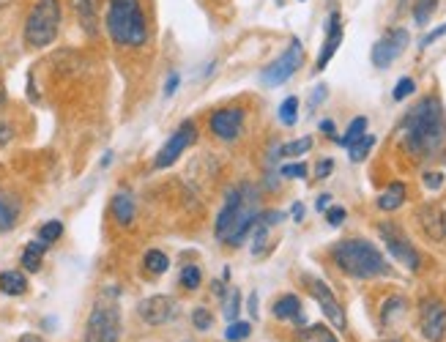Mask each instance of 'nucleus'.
Wrapping results in <instances>:
<instances>
[{"label": "nucleus", "instance_id": "obj_1", "mask_svg": "<svg viewBox=\"0 0 446 342\" xmlns=\"http://www.w3.org/2000/svg\"><path fill=\"white\" fill-rule=\"evenodd\" d=\"M403 145L416 159H433L446 148L444 107L436 96H425L403 118Z\"/></svg>", "mask_w": 446, "mask_h": 342}, {"label": "nucleus", "instance_id": "obj_2", "mask_svg": "<svg viewBox=\"0 0 446 342\" xmlns=\"http://www.w3.org/2000/svg\"><path fill=\"white\" fill-rule=\"evenodd\" d=\"M255 219H258V211H255V189L249 184H238L227 192L224 205L217 216V238H222L227 244L238 247L244 244L246 233L255 227Z\"/></svg>", "mask_w": 446, "mask_h": 342}, {"label": "nucleus", "instance_id": "obj_3", "mask_svg": "<svg viewBox=\"0 0 446 342\" xmlns=\"http://www.w3.org/2000/svg\"><path fill=\"white\" fill-rule=\"evenodd\" d=\"M107 33L118 47H143L148 41V25L146 14L140 8V0H107V17H104Z\"/></svg>", "mask_w": 446, "mask_h": 342}, {"label": "nucleus", "instance_id": "obj_4", "mask_svg": "<svg viewBox=\"0 0 446 342\" xmlns=\"http://www.w3.org/2000/svg\"><path fill=\"white\" fill-rule=\"evenodd\" d=\"M331 260L337 263L340 272H345L348 276H356V279H372V276H380V274L389 272L378 247L365 241V238L337 241L331 247Z\"/></svg>", "mask_w": 446, "mask_h": 342}, {"label": "nucleus", "instance_id": "obj_5", "mask_svg": "<svg viewBox=\"0 0 446 342\" xmlns=\"http://www.w3.org/2000/svg\"><path fill=\"white\" fill-rule=\"evenodd\" d=\"M61 30V3L58 0H36L25 19V44L33 50H44L55 41Z\"/></svg>", "mask_w": 446, "mask_h": 342}, {"label": "nucleus", "instance_id": "obj_6", "mask_svg": "<svg viewBox=\"0 0 446 342\" xmlns=\"http://www.w3.org/2000/svg\"><path fill=\"white\" fill-rule=\"evenodd\" d=\"M115 290L110 287L90 310L88 323H85V337L82 342H118L121 337V310L115 301Z\"/></svg>", "mask_w": 446, "mask_h": 342}, {"label": "nucleus", "instance_id": "obj_7", "mask_svg": "<svg viewBox=\"0 0 446 342\" xmlns=\"http://www.w3.org/2000/svg\"><path fill=\"white\" fill-rule=\"evenodd\" d=\"M301 64H304V47H301L298 39H293L291 47H288L274 64H269V66L260 71V82H263L266 88H277V85L288 82V79L298 71Z\"/></svg>", "mask_w": 446, "mask_h": 342}, {"label": "nucleus", "instance_id": "obj_8", "mask_svg": "<svg viewBox=\"0 0 446 342\" xmlns=\"http://www.w3.org/2000/svg\"><path fill=\"white\" fill-rule=\"evenodd\" d=\"M378 233H380V238H383V244H386L389 255H391L397 263H403L408 272H416V269H419L422 258H419L416 247L403 236V230H400L397 225H380V227H378Z\"/></svg>", "mask_w": 446, "mask_h": 342}, {"label": "nucleus", "instance_id": "obj_9", "mask_svg": "<svg viewBox=\"0 0 446 342\" xmlns=\"http://www.w3.org/2000/svg\"><path fill=\"white\" fill-rule=\"evenodd\" d=\"M408 41H411V36H408L405 28H391L386 36H380V39L375 41V47H372V66H378V68L391 66V64L405 53Z\"/></svg>", "mask_w": 446, "mask_h": 342}, {"label": "nucleus", "instance_id": "obj_10", "mask_svg": "<svg viewBox=\"0 0 446 342\" xmlns=\"http://www.w3.org/2000/svg\"><path fill=\"white\" fill-rule=\"evenodd\" d=\"M197 140V126L192 124V121H186V124H181L175 132H173V137L162 145V151L156 153V159H153V167L156 170H164V167H170L192 142Z\"/></svg>", "mask_w": 446, "mask_h": 342}, {"label": "nucleus", "instance_id": "obj_11", "mask_svg": "<svg viewBox=\"0 0 446 342\" xmlns=\"http://www.w3.org/2000/svg\"><path fill=\"white\" fill-rule=\"evenodd\" d=\"M422 337L430 342H444L446 337V304L441 298H427L419 310Z\"/></svg>", "mask_w": 446, "mask_h": 342}, {"label": "nucleus", "instance_id": "obj_12", "mask_svg": "<svg viewBox=\"0 0 446 342\" xmlns=\"http://www.w3.org/2000/svg\"><path fill=\"white\" fill-rule=\"evenodd\" d=\"M137 315L148 323V326H162L167 321H173L178 315V301L173 296H148L140 301Z\"/></svg>", "mask_w": 446, "mask_h": 342}, {"label": "nucleus", "instance_id": "obj_13", "mask_svg": "<svg viewBox=\"0 0 446 342\" xmlns=\"http://www.w3.org/2000/svg\"><path fill=\"white\" fill-rule=\"evenodd\" d=\"M309 293H312L315 301L320 304V310H323V315L329 318V323H331L334 329H345V312H342L337 296L329 290V285L320 282V279H309Z\"/></svg>", "mask_w": 446, "mask_h": 342}, {"label": "nucleus", "instance_id": "obj_14", "mask_svg": "<svg viewBox=\"0 0 446 342\" xmlns=\"http://www.w3.org/2000/svg\"><path fill=\"white\" fill-rule=\"evenodd\" d=\"M211 132L224 142L238 140L244 132V113L238 107H227V110H217L211 115Z\"/></svg>", "mask_w": 446, "mask_h": 342}, {"label": "nucleus", "instance_id": "obj_15", "mask_svg": "<svg viewBox=\"0 0 446 342\" xmlns=\"http://www.w3.org/2000/svg\"><path fill=\"white\" fill-rule=\"evenodd\" d=\"M340 44H342V19H340V14L334 11V14L329 17V22H326V41H323V50H320L318 64H315L318 71H323V68L329 66V61L334 58V53L340 50Z\"/></svg>", "mask_w": 446, "mask_h": 342}, {"label": "nucleus", "instance_id": "obj_16", "mask_svg": "<svg viewBox=\"0 0 446 342\" xmlns=\"http://www.w3.org/2000/svg\"><path fill=\"white\" fill-rule=\"evenodd\" d=\"M72 8H75L82 30L88 36H96V28H99V0H72Z\"/></svg>", "mask_w": 446, "mask_h": 342}, {"label": "nucleus", "instance_id": "obj_17", "mask_svg": "<svg viewBox=\"0 0 446 342\" xmlns=\"http://www.w3.org/2000/svg\"><path fill=\"white\" fill-rule=\"evenodd\" d=\"M135 213H137V208H135V198L129 192H118L113 198V216L118 219V225L129 227L135 222Z\"/></svg>", "mask_w": 446, "mask_h": 342}, {"label": "nucleus", "instance_id": "obj_18", "mask_svg": "<svg viewBox=\"0 0 446 342\" xmlns=\"http://www.w3.org/2000/svg\"><path fill=\"white\" fill-rule=\"evenodd\" d=\"M274 318H280V321H296V323H304V315H301V301H298V296L288 293V296L277 298V304H274Z\"/></svg>", "mask_w": 446, "mask_h": 342}, {"label": "nucleus", "instance_id": "obj_19", "mask_svg": "<svg viewBox=\"0 0 446 342\" xmlns=\"http://www.w3.org/2000/svg\"><path fill=\"white\" fill-rule=\"evenodd\" d=\"M405 184H400V181H394V184H389L386 189H383V195L378 198V208L380 211H394V208H400V205L405 203Z\"/></svg>", "mask_w": 446, "mask_h": 342}, {"label": "nucleus", "instance_id": "obj_20", "mask_svg": "<svg viewBox=\"0 0 446 342\" xmlns=\"http://www.w3.org/2000/svg\"><path fill=\"white\" fill-rule=\"evenodd\" d=\"M28 290V279L22 272H3L0 274V293L6 296H22Z\"/></svg>", "mask_w": 446, "mask_h": 342}, {"label": "nucleus", "instance_id": "obj_21", "mask_svg": "<svg viewBox=\"0 0 446 342\" xmlns=\"http://www.w3.org/2000/svg\"><path fill=\"white\" fill-rule=\"evenodd\" d=\"M44 252H47V244H44L41 238H39V241H30V244L25 247V252H22V266H25L28 272H39V269H41Z\"/></svg>", "mask_w": 446, "mask_h": 342}, {"label": "nucleus", "instance_id": "obj_22", "mask_svg": "<svg viewBox=\"0 0 446 342\" xmlns=\"http://www.w3.org/2000/svg\"><path fill=\"white\" fill-rule=\"evenodd\" d=\"M14 222H17V203L0 192V233L11 230Z\"/></svg>", "mask_w": 446, "mask_h": 342}, {"label": "nucleus", "instance_id": "obj_23", "mask_svg": "<svg viewBox=\"0 0 446 342\" xmlns=\"http://www.w3.org/2000/svg\"><path fill=\"white\" fill-rule=\"evenodd\" d=\"M365 132H367V118H365V115H359V118H353V121H351V126H348V132H345V135L337 137V142L348 148V145H353L359 137H365Z\"/></svg>", "mask_w": 446, "mask_h": 342}, {"label": "nucleus", "instance_id": "obj_24", "mask_svg": "<svg viewBox=\"0 0 446 342\" xmlns=\"http://www.w3.org/2000/svg\"><path fill=\"white\" fill-rule=\"evenodd\" d=\"M405 312V298H400V296H391V298H386V304H383V312H380V321H383V326H389L394 318H400Z\"/></svg>", "mask_w": 446, "mask_h": 342}, {"label": "nucleus", "instance_id": "obj_25", "mask_svg": "<svg viewBox=\"0 0 446 342\" xmlns=\"http://www.w3.org/2000/svg\"><path fill=\"white\" fill-rule=\"evenodd\" d=\"M143 263H146V269L151 274H164L170 269V258L164 252H159V249H148L146 258H143Z\"/></svg>", "mask_w": 446, "mask_h": 342}, {"label": "nucleus", "instance_id": "obj_26", "mask_svg": "<svg viewBox=\"0 0 446 342\" xmlns=\"http://www.w3.org/2000/svg\"><path fill=\"white\" fill-rule=\"evenodd\" d=\"M372 145H375V137L372 135H365V137H359L353 145H348V156H351V162H365L367 159V153L372 151Z\"/></svg>", "mask_w": 446, "mask_h": 342}, {"label": "nucleus", "instance_id": "obj_27", "mask_svg": "<svg viewBox=\"0 0 446 342\" xmlns=\"http://www.w3.org/2000/svg\"><path fill=\"white\" fill-rule=\"evenodd\" d=\"M280 121L285 126H293L298 121V99L296 96H288L282 104H280Z\"/></svg>", "mask_w": 446, "mask_h": 342}, {"label": "nucleus", "instance_id": "obj_28", "mask_svg": "<svg viewBox=\"0 0 446 342\" xmlns=\"http://www.w3.org/2000/svg\"><path fill=\"white\" fill-rule=\"evenodd\" d=\"M436 8H438V0H416V6H414V19H416V25H427Z\"/></svg>", "mask_w": 446, "mask_h": 342}, {"label": "nucleus", "instance_id": "obj_29", "mask_svg": "<svg viewBox=\"0 0 446 342\" xmlns=\"http://www.w3.org/2000/svg\"><path fill=\"white\" fill-rule=\"evenodd\" d=\"M309 148H312V137H301V140H293V142H285L277 156H301Z\"/></svg>", "mask_w": 446, "mask_h": 342}, {"label": "nucleus", "instance_id": "obj_30", "mask_svg": "<svg viewBox=\"0 0 446 342\" xmlns=\"http://www.w3.org/2000/svg\"><path fill=\"white\" fill-rule=\"evenodd\" d=\"M249 332H252V326L246 323V321H230V326H227V332H224V337L230 342H241L249 337Z\"/></svg>", "mask_w": 446, "mask_h": 342}, {"label": "nucleus", "instance_id": "obj_31", "mask_svg": "<svg viewBox=\"0 0 446 342\" xmlns=\"http://www.w3.org/2000/svg\"><path fill=\"white\" fill-rule=\"evenodd\" d=\"M61 233H64V225L58 222V219H52V222H47V225H41V230H39V238L50 247L52 241H58L61 238Z\"/></svg>", "mask_w": 446, "mask_h": 342}, {"label": "nucleus", "instance_id": "obj_32", "mask_svg": "<svg viewBox=\"0 0 446 342\" xmlns=\"http://www.w3.org/2000/svg\"><path fill=\"white\" fill-rule=\"evenodd\" d=\"M200 282H203V274H200L197 266H184V272H181V285H184L186 290H197Z\"/></svg>", "mask_w": 446, "mask_h": 342}, {"label": "nucleus", "instance_id": "obj_33", "mask_svg": "<svg viewBox=\"0 0 446 342\" xmlns=\"http://www.w3.org/2000/svg\"><path fill=\"white\" fill-rule=\"evenodd\" d=\"M304 340L307 342H340L334 334H331V329H326V326H309V329L304 332Z\"/></svg>", "mask_w": 446, "mask_h": 342}, {"label": "nucleus", "instance_id": "obj_34", "mask_svg": "<svg viewBox=\"0 0 446 342\" xmlns=\"http://www.w3.org/2000/svg\"><path fill=\"white\" fill-rule=\"evenodd\" d=\"M192 323H195L200 332H209L211 323H214V318H211V312H209L206 307H197V310L192 312Z\"/></svg>", "mask_w": 446, "mask_h": 342}, {"label": "nucleus", "instance_id": "obj_35", "mask_svg": "<svg viewBox=\"0 0 446 342\" xmlns=\"http://www.w3.org/2000/svg\"><path fill=\"white\" fill-rule=\"evenodd\" d=\"M414 91H416V82H414L411 77H403V79L397 82V88H394V93H391V96H394V102H403V99H405V96H411Z\"/></svg>", "mask_w": 446, "mask_h": 342}, {"label": "nucleus", "instance_id": "obj_36", "mask_svg": "<svg viewBox=\"0 0 446 342\" xmlns=\"http://www.w3.org/2000/svg\"><path fill=\"white\" fill-rule=\"evenodd\" d=\"M238 307H241V293L233 287L230 293H227V307H224V318L227 321H235V315H238Z\"/></svg>", "mask_w": 446, "mask_h": 342}, {"label": "nucleus", "instance_id": "obj_37", "mask_svg": "<svg viewBox=\"0 0 446 342\" xmlns=\"http://www.w3.org/2000/svg\"><path fill=\"white\" fill-rule=\"evenodd\" d=\"M345 216H348V213H345L342 205H329V208H326V222H329L331 227H340V225L345 222Z\"/></svg>", "mask_w": 446, "mask_h": 342}, {"label": "nucleus", "instance_id": "obj_38", "mask_svg": "<svg viewBox=\"0 0 446 342\" xmlns=\"http://www.w3.org/2000/svg\"><path fill=\"white\" fill-rule=\"evenodd\" d=\"M425 187L427 189H441L444 187V173H436V170H430V173H425Z\"/></svg>", "mask_w": 446, "mask_h": 342}, {"label": "nucleus", "instance_id": "obj_39", "mask_svg": "<svg viewBox=\"0 0 446 342\" xmlns=\"http://www.w3.org/2000/svg\"><path fill=\"white\" fill-rule=\"evenodd\" d=\"M280 173H282L285 178H304V175H307V164H301V162H298V164H285Z\"/></svg>", "mask_w": 446, "mask_h": 342}, {"label": "nucleus", "instance_id": "obj_40", "mask_svg": "<svg viewBox=\"0 0 446 342\" xmlns=\"http://www.w3.org/2000/svg\"><path fill=\"white\" fill-rule=\"evenodd\" d=\"M441 36H446V25L436 28V30H430V33H427V36L422 39V44H419V47H430V44H433V41H438Z\"/></svg>", "mask_w": 446, "mask_h": 342}, {"label": "nucleus", "instance_id": "obj_41", "mask_svg": "<svg viewBox=\"0 0 446 342\" xmlns=\"http://www.w3.org/2000/svg\"><path fill=\"white\" fill-rule=\"evenodd\" d=\"M331 170H334V162H331V159H323V162H318V167H315L318 178H329Z\"/></svg>", "mask_w": 446, "mask_h": 342}, {"label": "nucleus", "instance_id": "obj_42", "mask_svg": "<svg viewBox=\"0 0 446 342\" xmlns=\"http://www.w3.org/2000/svg\"><path fill=\"white\" fill-rule=\"evenodd\" d=\"M326 93H329V88H326V85H318V88L312 91V99H309V104L315 107L318 102H323V99H326Z\"/></svg>", "mask_w": 446, "mask_h": 342}, {"label": "nucleus", "instance_id": "obj_43", "mask_svg": "<svg viewBox=\"0 0 446 342\" xmlns=\"http://www.w3.org/2000/svg\"><path fill=\"white\" fill-rule=\"evenodd\" d=\"M175 88H178V74L173 71V74H170V79H167V85H164V96H173V93H175Z\"/></svg>", "mask_w": 446, "mask_h": 342}, {"label": "nucleus", "instance_id": "obj_44", "mask_svg": "<svg viewBox=\"0 0 446 342\" xmlns=\"http://www.w3.org/2000/svg\"><path fill=\"white\" fill-rule=\"evenodd\" d=\"M11 137H14V132H11V126H8V124H0V145L11 142Z\"/></svg>", "mask_w": 446, "mask_h": 342}, {"label": "nucleus", "instance_id": "obj_45", "mask_svg": "<svg viewBox=\"0 0 446 342\" xmlns=\"http://www.w3.org/2000/svg\"><path fill=\"white\" fill-rule=\"evenodd\" d=\"M320 132L329 137H334V121H320Z\"/></svg>", "mask_w": 446, "mask_h": 342}, {"label": "nucleus", "instance_id": "obj_46", "mask_svg": "<svg viewBox=\"0 0 446 342\" xmlns=\"http://www.w3.org/2000/svg\"><path fill=\"white\" fill-rule=\"evenodd\" d=\"M318 211H326V208H329V205H331V195H320V198H318Z\"/></svg>", "mask_w": 446, "mask_h": 342}, {"label": "nucleus", "instance_id": "obj_47", "mask_svg": "<svg viewBox=\"0 0 446 342\" xmlns=\"http://www.w3.org/2000/svg\"><path fill=\"white\" fill-rule=\"evenodd\" d=\"M291 213L296 216V222H301V216H304V205L296 203V205H293V208H291Z\"/></svg>", "mask_w": 446, "mask_h": 342}, {"label": "nucleus", "instance_id": "obj_48", "mask_svg": "<svg viewBox=\"0 0 446 342\" xmlns=\"http://www.w3.org/2000/svg\"><path fill=\"white\" fill-rule=\"evenodd\" d=\"M249 312L258 318V296H249Z\"/></svg>", "mask_w": 446, "mask_h": 342}, {"label": "nucleus", "instance_id": "obj_49", "mask_svg": "<svg viewBox=\"0 0 446 342\" xmlns=\"http://www.w3.org/2000/svg\"><path fill=\"white\" fill-rule=\"evenodd\" d=\"M19 342H44V340H41L39 334H22V337H19Z\"/></svg>", "mask_w": 446, "mask_h": 342}, {"label": "nucleus", "instance_id": "obj_50", "mask_svg": "<svg viewBox=\"0 0 446 342\" xmlns=\"http://www.w3.org/2000/svg\"><path fill=\"white\" fill-rule=\"evenodd\" d=\"M438 222H441V238H446V211L441 213V219H438Z\"/></svg>", "mask_w": 446, "mask_h": 342}, {"label": "nucleus", "instance_id": "obj_51", "mask_svg": "<svg viewBox=\"0 0 446 342\" xmlns=\"http://www.w3.org/2000/svg\"><path fill=\"white\" fill-rule=\"evenodd\" d=\"M3 104H6V91L0 88V110H3Z\"/></svg>", "mask_w": 446, "mask_h": 342}, {"label": "nucleus", "instance_id": "obj_52", "mask_svg": "<svg viewBox=\"0 0 446 342\" xmlns=\"http://www.w3.org/2000/svg\"><path fill=\"white\" fill-rule=\"evenodd\" d=\"M8 3H11V0H0V11H3V8L8 6Z\"/></svg>", "mask_w": 446, "mask_h": 342}, {"label": "nucleus", "instance_id": "obj_53", "mask_svg": "<svg viewBox=\"0 0 446 342\" xmlns=\"http://www.w3.org/2000/svg\"><path fill=\"white\" fill-rule=\"evenodd\" d=\"M391 342H397V340H391Z\"/></svg>", "mask_w": 446, "mask_h": 342}]
</instances>
